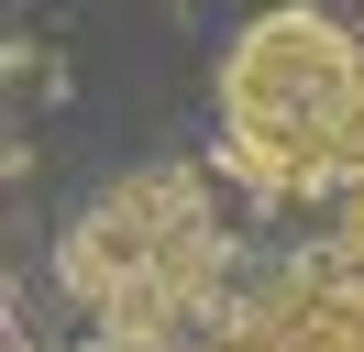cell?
Returning a JSON list of instances; mask_svg holds the SVG:
<instances>
[{
	"label": "cell",
	"mask_w": 364,
	"mask_h": 352,
	"mask_svg": "<svg viewBox=\"0 0 364 352\" xmlns=\"http://www.w3.org/2000/svg\"><path fill=\"white\" fill-rule=\"evenodd\" d=\"M221 165L265 198L364 176V44L320 0H276L221 55Z\"/></svg>",
	"instance_id": "1"
},
{
	"label": "cell",
	"mask_w": 364,
	"mask_h": 352,
	"mask_svg": "<svg viewBox=\"0 0 364 352\" xmlns=\"http://www.w3.org/2000/svg\"><path fill=\"white\" fill-rule=\"evenodd\" d=\"M188 220H199V176H177V165L122 176L100 209L67 220V242H55V286H67L77 308H100V319H111V308L166 264V242H177Z\"/></svg>",
	"instance_id": "2"
},
{
	"label": "cell",
	"mask_w": 364,
	"mask_h": 352,
	"mask_svg": "<svg viewBox=\"0 0 364 352\" xmlns=\"http://www.w3.org/2000/svg\"><path fill=\"white\" fill-rule=\"evenodd\" d=\"M199 308H221V231H210V220H188V231L166 242V264L111 308V319H100V330H111L100 352H166Z\"/></svg>",
	"instance_id": "3"
},
{
	"label": "cell",
	"mask_w": 364,
	"mask_h": 352,
	"mask_svg": "<svg viewBox=\"0 0 364 352\" xmlns=\"http://www.w3.org/2000/svg\"><path fill=\"white\" fill-rule=\"evenodd\" d=\"M342 253L364 264V176H353V187H342Z\"/></svg>",
	"instance_id": "4"
}]
</instances>
